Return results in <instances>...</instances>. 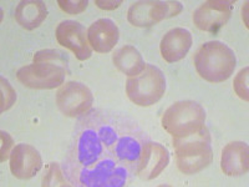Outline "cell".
<instances>
[{
    "label": "cell",
    "mask_w": 249,
    "mask_h": 187,
    "mask_svg": "<svg viewBox=\"0 0 249 187\" xmlns=\"http://www.w3.org/2000/svg\"><path fill=\"white\" fill-rule=\"evenodd\" d=\"M237 59L231 48L221 41H208L197 50L195 66L199 76L208 82H223L234 73Z\"/></svg>",
    "instance_id": "obj_2"
},
{
    "label": "cell",
    "mask_w": 249,
    "mask_h": 187,
    "mask_svg": "<svg viewBox=\"0 0 249 187\" xmlns=\"http://www.w3.org/2000/svg\"><path fill=\"white\" fill-rule=\"evenodd\" d=\"M69 74V66L55 62H34L19 69L17 77L30 89H55L62 85Z\"/></svg>",
    "instance_id": "obj_6"
},
{
    "label": "cell",
    "mask_w": 249,
    "mask_h": 187,
    "mask_svg": "<svg viewBox=\"0 0 249 187\" xmlns=\"http://www.w3.org/2000/svg\"><path fill=\"white\" fill-rule=\"evenodd\" d=\"M192 46V34L187 29L176 28L164 34L161 40V55L167 62L183 59Z\"/></svg>",
    "instance_id": "obj_14"
},
{
    "label": "cell",
    "mask_w": 249,
    "mask_h": 187,
    "mask_svg": "<svg viewBox=\"0 0 249 187\" xmlns=\"http://www.w3.org/2000/svg\"><path fill=\"white\" fill-rule=\"evenodd\" d=\"M179 1H137L128 9L127 19L133 26L148 28L182 12Z\"/></svg>",
    "instance_id": "obj_7"
},
{
    "label": "cell",
    "mask_w": 249,
    "mask_h": 187,
    "mask_svg": "<svg viewBox=\"0 0 249 187\" xmlns=\"http://www.w3.org/2000/svg\"><path fill=\"white\" fill-rule=\"evenodd\" d=\"M41 155L31 145L19 144L10 152V171L17 179H31L41 170Z\"/></svg>",
    "instance_id": "obj_12"
},
{
    "label": "cell",
    "mask_w": 249,
    "mask_h": 187,
    "mask_svg": "<svg viewBox=\"0 0 249 187\" xmlns=\"http://www.w3.org/2000/svg\"><path fill=\"white\" fill-rule=\"evenodd\" d=\"M248 68H244L239 71V74L235 76L234 79V90L237 93V95L241 99H243L244 101H248L249 100V95H248Z\"/></svg>",
    "instance_id": "obj_20"
},
{
    "label": "cell",
    "mask_w": 249,
    "mask_h": 187,
    "mask_svg": "<svg viewBox=\"0 0 249 187\" xmlns=\"http://www.w3.org/2000/svg\"><path fill=\"white\" fill-rule=\"evenodd\" d=\"M221 168L227 176L246 175L249 168L248 145L242 141L227 145L222 151Z\"/></svg>",
    "instance_id": "obj_15"
},
{
    "label": "cell",
    "mask_w": 249,
    "mask_h": 187,
    "mask_svg": "<svg viewBox=\"0 0 249 187\" xmlns=\"http://www.w3.org/2000/svg\"><path fill=\"white\" fill-rule=\"evenodd\" d=\"M166 91V79L159 68L146 64L141 74L126 81L128 99L139 106H151L159 102Z\"/></svg>",
    "instance_id": "obj_5"
},
{
    "label": "cell",
    "mask_w": 249,
    "mask_h": 187,
    "mask_svg": "<svg viewBox=\"0 0 249 187\" xmlns=\"http://www.w3.org/2000/svg\"><path fill=\"white\" fill-rule=\"evenodd\" d=\"M57 43L64 48L70 49L75 56L81 61L90 59L92 55L90 45L88 41V33L85 28L75 20H65L57 25L56 28Z\"/></svg>",
    "instance_id": "obj_10"
},
{
    "label": "cell",
    "mask_w": 249,
    "mask_h": 187,
    "mask_svg": "<svg viewBox=\"0 0 249 187\" xmlns=\"http://www.w3.org/2000/svg\"><path fill=\"white\" fill-rule=\"evenodd\" d=\"M176 160L179 171L186 175H195L204 170L213 160L210 131L204 126L198 132L183 139H173Z\"/></svg>",
    "instance_id": "obj_3"
},
{
    "label": "cell",
    "mask_w": 249,
    "mask_h": 187,
    "mask_svg": "<svg viewBox=\"0 0 249 187\" xmlns=\"http://www.w3.org/2000/svg\"><path fill=\"white\" fill-rule=\"evenodd\" d=\"M1 142H3V145H1V159L0 160H1V162H4L8 159L9 151L13 146V139L9 136V133L1 131Z\"/></svg>",
    "instance_id": "obj_23"
},
{
    "label": "cell",
    "mask_w": 249,
    "mask_h": 187,
    "mask_svg": "<svg viewBox=\"0 0 249 187\" xmlns=\"http://www.w3.org/2000/svg\"><path fill=\"white\" fill-rule=\"evenodd\" d=\"M112 61L117 70L127 76H137L146 66L140 51L132 45H124L117 49L112 55Z\"/></svg>",
    "instance_id": "obj_17"
},
{
    "label": "cell",
    "mask_w": 249,
    "mask_h": 187,
    "mask_svg": "<svg viewBox=\"0 0 249 187\" xmlns=\"http://www.w3.org/2000/svg\"><path fill=\"white\" fill-rule=\"evenodd\" d=\"M206 111L203 106L192 100L175 102L162 116V128L173 139H183L204 128Z\"/></svg>",
    "instance_id": "obj_4"
},
{
    "label": "cell",
    "mask_w": 249,
    "mask_h": 187,
    "mask_svg": "<svg viewBox=\"0 0 249 187\" xmlns=\"http://www.w3.org/2000/svg\"><path fill=\"white\" fill-rule=\"evenodd\" d=\"M233 4L231 0H210L204 1L199 8L193 13V23L196 26L208 33H217L223 28L231 15H232Z\"/></svg>",
    "instance_id": "obj_9"
},
{
    "label": "cell",
    "mask_w": 249,
    "mask_h": 187,
    "mask_svg": "<svg viewBox=\"0 0 249 187\" xmlns=\"http://www.w3.org/2000/svg\"><path fill=\"white\" fill-rule=\"evenodd\" d=\"M170 162V152L163 145L147 140L142 146L137 176L144 181L159 177L160 173L167 168Z\"/></svg>",
    "instance_id": "obj_11"
},
{
    "label": "cell",
    "mask_w": 249,
    "mask_h": 187,
    "mask_svg": "<svg viewBox=\"0 0 249 187\" xmlns=\"http://www.w3.org/2000/svg\"><path fill=\"white\" fill-rule=\"evenodd\" d=\"M93 102L92 93L81 82L69 81L56 93V104L65 116L77 117L85 115Z\"/></svg>",
    "instance_id": "obj_8"
},
{
    "label": "cell",
    "mask_w": 249,
    "mask_h": 187,
    "mask_svg": "<svg viewBox=\"0 0 249 187\" xmlns=\"http://www.w3.org/2000/svg\"><path fill=\"white\" fill-rule=\"evenodd\" d=\"M96 5L101 9H105V10H113V9L119 8L122 4V0H119V1H115V0H111V1H101V0H96L95 1Z\"/></svg>",
    "instance_id": "obj_24"
},
{
    "label": "cell",
    "mask_w": 249,
    "mask_h": 187,
    "mask_svg": "<svg viewBox=\"0 0 249 187\" xmlns=\"http://www.w3.org/2000/svg\"><path fill=\"white\" fill-rule=\"evenodd\" d=\"M34 62H55L61 65L69 66V57L66 53L56 50V49H45L35 53Z\"/></svg>",
    "instance_id": "obj_18"
},
{
    "label": "cell",
    "mask_w": 249,
    "mask_h": 187,
    "mask_svg": "<svg viewBox=\"0 0 249 187\" xmlns=\"http://www.w3.org/2000/svg\"><path fill=\"white\" fill-rule=\"evenodd\" d=\"M147 140L141 126L126 115L91 110L75 126L62 172L72 186H126L137 176Z\"/></svg>",
    "instance_id": "obj_1"
},
{
    "label": "cell",
    "mask_w": 249,
    "mask_h": 187,
    "mask_svg": "<svg viewBox=\"0 0 249 187\" xmlns=\"http://www.w3.org/2000/svg\"><path fill=\"white\" fill-rule=\"evenodd\" d=\"M48 17V8L40 0H24L15 9V20L21 28L34 30L43 24Z\"/></svg>",
    "instance_id": "obj_16"
},
{
    "label": "cell",
    "mask_w": 249,
    "mask_h": 187,
    "mask_svg": "<svg viewBox=\"0 0 249 187\" xmlns=\"http://www.w3.org/2000/svg\"><path fill=\"white\" fill-rule=\"evenodd\" d=\"M119 28L110 19L96 20L88 30L89 44L93 50L102 54L110 53L119 41Z\"/></svg>",
    "instance_id": "obj_13"
},
{
    "label": "cell",
    "mask_w": 249,
    "mask_h": 187,
    "mask_svg": "<svg viewBox=\"0 0 249 187\" xmlns=\"http://www.w3.org/2000/svg\"><path fill=\"white\" fill-rule=\"evenodd\" d=\"M17 100L14 89L4 77H1V112L10 109Z\"/></svg>",
    "instance_id": "obj_21"
},
{
    "label": "cell",
    "mask_w": 249,
    "mask_h": 187,
    "mask_svg": "<svg viewBox=\"0 0 249 187\" xmlns=\"http://www.w3.org/2000/svg\"><path fill=\"white\" fill-rule=\"evenodd\" d=\"M57 4L65 13L75 15L85 12V9L89 5V1L88 0H76V1H74V0H59Z\"/></svg>",
    "instance_id": "obj_22"
},
{
    "label": "cell",
    "mask_w": 249,
    "mask_h": 187,
    "mask_svg": "<svg viewBox=\"0 0 249 187\" xmlns=\"http://www.w3.org/2000/svg\"><path fill=\"white\" fill-rule=\"evenodd\" d=\"M43 186H70L65 182V175L61 172L56 164H51L44 175Z\"/></svg>",
    "instance_id": "obj_19"
}]
</instances>
